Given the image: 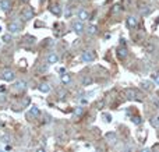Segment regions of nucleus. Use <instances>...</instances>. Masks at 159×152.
<instances>
[{"label":"nucleus","mask_w":159,"mask_h":152,"mask_svg":"<svg viewBox=\"0 0 159 152\" xmlns=\"http://www.w3.org/2000/svg\"><path fill=\"white\" fill-rule=\"evenodd\" d=\"M96 59V54L94 50H85V52L81 53V62L84 63H91Z\"/></svg>","instance_id":"1"},{"label":"nucleus","mask_w":159,"mask_h":152,"mask_svg":"<svg viewBox=\"0 0 159 152\" xmlns=\"http://www.w3.org/2000/svg\"><path fill=\"white\" fill-rule=\"evenodd\" d=\"M0 77H1V80H3V81L11 82V81H14V80H16V74H14V71H13V70L7 68V70H3V71H1Z\"/></svg>","instance_id":"2"},{"label":"nucleus","mask_w":159,"mask_h":152,"mask_svg":"<svg viewBox=\"0 0 159 152\" xmlns=\"http://www.w3.org/2000/svg\"><path fill=\"white\" fill-rule=\"evenodd\" d=\"M126 96H127V99H131V100H143V98H140L138 91L134 88L127 89V91H126Z\"/></svg>","instance_id":"3"},{"label":"nucleus","mask_w":159,"mask_h":152,"mask_svg":"<svg viewBox=\"0 0 159 152\" xmlns=\"http://www.w3.org/2000/svg\"><path fill=\"white\" fill-rule=\"evenodd\" d=\"M34 16H35V11H34L32 7H25V9L22 10V18L26 20V21H28V20H32Z\"/></svg>","instance_id":"4"},{"label":"nucleus","mask_w":159,"mask_h":152,"mask_svg":"<svg viewBox=\"0 0 159 152\" xmlns=\"http://www.w3.org/2000/svg\"><path fill=\"white\" fill-rule=\"evenodd\" d=\"M73 29H74V32L77 34V35H81V34L84 32V29H85L82 21H81V20H78V21L73 22Z\"/></svg>","instance_id":"5"},{"label":"nucleus","mask_w":159,"mask_h":152,"mask_svg":"<svg viewBox=\"0 0 159 152\" xmlns=\"http://www.w3.org/2000/svg\"><path fill=\"white\" fill-rule=\"evenodd\" d=\"M116 54H117V57L120 59V60H124V59H127V56H128L127 47H126V46H119V47H117Z\"/></svg>","instance_id":"6"},{"label":"nucleus","mask_w":159,"mask_h":152,"mask_svg":"<svg viewBox=\"0 0 159 152\" xmlns=\"http://www.w3.org/2000/svg\"><path fill=\"white\" fill-rule=\"evenodd\" d=\"M26 88H28V82L24 81V80H18L16 84H14V89L18 91V92H22V91H25Z\"/></svg>","instance_id":"7"},{"label":"nucleus","mask_w":159,"mask_h":152,"mask_svg":"<svg viewBox=\"0 0 159 152\" xmlns=\"http://www.w3.org/2000/svg\"><path fill=\"white\" fill-rule=\"evenodd\" d=\"M7 29L10 34H18V32L21 31V27L18 22H10L9 25H7Z\"/></svg>","instance_id":"8"},{"label":"nucleus","mask_w":159,"mask_h":152,"mask_svg":"<svg viewBox=\"0 0 159 152\" xmlns=\"http://www.w3.org/2000/svg\"><path fill=\"white\" fill-rule=\"evenodd\" d=\"M0 9L4 13H10L11 10V1L10 0H0Z\"/></svg>","instance_id":"9"},{"label":"nucleus","mask_w":159,"mask_h":152,"mask_svg":"<svg viewBox=\"0 0 159 152\" xmlns=\"http://www.w3.org/2000/svg\"><path fill=\"white\" fill-rule=\"evenodd\" d=\"M126 24L130 29H134V28H137L138 22H137V18L135 17H127V20H126Z\"/></svg>","instance_id":"10"},{"label":"nucleus","mask_w":159,"mask_h":152,"mask_svg":"<svg viewBox=\"0 0 159 152\" xmlns=\"http://www.w3.org/2000/svg\"><path fill=\"white\" fill-rule=\"evenodd\" d=\"M59 62V56L56 54V53H49L48 54V57H46V63L48 64H54V63H57Z\"/></svg>","instance_id":"11"},{"label":"nucleus","mask_w":159,"mask_h":152,"mask_svg":"<svg viewBox=\"0 0 159 152\" xmlns=\"http://www.w3.org/2000/svg\"><path fill=\"white\" fill-rule=\"evenodd\" d=\"M49 11L52 13L53 16H60V14H62V7L59 4H52L49 7Z\"/></svg>","instance_id":"12"},{"label":"nucleus","mask_w":159,"mask_h":152,"mask_svg":"<svg viewBox=\"0 0 159 152\" xmlns=\"http://www.w3.org/2000/svg\"><path fill=\"white\" fill-rule=\"evenodd\" d=\"M38 91L42 92V94H48L49 91H50V85L48 82H42V84L38 85Z\"/></svg>","instance_id":"13"},{"label":"nucleus","mask_w":159,"mask_h":152,"mask_svg":"<svg viewBox=\"0 0 159 152\" xmlns=\"http://www.w3.org/2000/svg\"><path fill=\"white\" fill-rule=\"evenodd\" d=\"M78 18L81 20V21H84V20H90V13L85 10V9H81V10L78 11Z\"/></svg>","instance_id":"14"},{"label":"nucleus","mask_w":159,"mask_h":152,"mask_svg":"<svg viewBox=\"0 0 159 152\" xmlns=\"http://www.w3.org/2000/svg\"><path fill=\"white\" fill-rule=\"evenodd\" d=\"M28 116L39 117V116H41V109H39L38 106H31V108H29V112H28Z\"/></svg>","instance_id":"15"},{"label":"nucleus","mask_w":159,"mask_h":152,"mask_svg":"<svg viewBox=\"0 0 159 152\" xmlns=\"http://www.w3.org/2000/svg\"><path fill=\"white\" fill-rule=\"evenodd\" d=\"M60 80H62V84L63 85H69L70 82H71V75L67 73L60 74Z\"/></svg>","instance_id":"16"},{"label":"nucleus","mask_w":159,"mask_h":152,"mask_svg":"<svg viewBox=\"0 0 159 152\" xmlns=\"http://www.w3.org/2000/svg\"><path fill=\"white\" fill-rule=\"evenodd\" d=\"M140 85H141V88H143L144 91H149V89H152V87H154L152 82H151V81H147V80H143Z\"/></svg>","instance_id":"17"},{"label":"nucleus","mask_w":159,"mask_h":152,"mask_svg":"<svg viewBox=\"0 0 159 152\" xmlns=\"http://www.w3.org/2000/svg\"><path fill=\"white\" fill-rule=\"evenodd\" d=\"M151 10H152V7H149V6H141V7H140V13H141L143 16H147V14H149V13H151Z\"/></svg>","instance_id":"18"},{"label":"nucleus","mask_w":159,"mask_h":152,"mask_svg":"<svg viewBox=\"0 0 159 152\" xmlns=\"http://www.w3.org/2000/svg\"><path fill=\"white\" fill-rule=\"evenodd\" d=\"M87 32H88L90 35H95L96 32H98V27H96L95 24H91V25L87 28Z\"/></svg>","instance_id":"19"},{"label":"nucleus","mask_w":159,"mask_h":152,"mask_svg":"<svg viewBox=\"0 0 159 152\" xmlns=\"http://www.w3.org/2000/svg\"><path fill=\"white\" fill-rule=\"evenodd\" d=\"M105 138L109 142H112V144H115V141H116V134L115 133H107L105 136Z\"/></svg>","instance_id":"20"},{"label":"nucleus","mask_w":159,"mask_h":152,"mask_svg":"<svg viewBox=\"0 0 159 152\" xmlns=\"http://www.w3.org/2000/svg\"><path fill=\"white\" fill-rule=\"evenodd\" d=\"M92 82H94V78H92V77H84V78L81 80V85H91L92 84Z\"/></svg>","instance_id":"21"},{"label":"nucleus","mask_w":159,"mask_h":152,"mask_svg":"<svg viewBox=\"0 0 159 152\" xmlns=\"http://www.w3.org/2000/svg\"><path fill=\"white\" fill-rule=\"evenodd\" d=\"M82 113H84V108L82 106H77L74 109V116H77V117L78 116H82Z\"/></svg>","instance_id":"22"},{"label":"nucleus","mask_w":159,"mask_h":152,"mask_svg":"<svg viewBox=\"0 0 159 152\" xmlns=\"http://www.w3.org/2000/svg\"><path fill=\"white\" fill-rule=\"evenodd\" d=\"M102 117H103V120H105L106 123H112V120H113V117H112L110 113H103Z\"/></svg>","instance_id":"23"},{"label":"nucleus","mask_w":159,"mask_h":152,"mask_svg":"<svg viewBox=\"0 0 159 152\" xmlns=\"http://www.w3.org/2000/svg\"><path fill=\"white\" fill-rule=\"evenodd\" d=\"M48 66L49 64L48 63H45V64H42V66H39V67H38V71H39V73L42 74V73H46V71H48Z\"/></svg>","instance_id":"24"},{"label":"nucleus","mask_w":159,"mask_h":152,"mask_svg":"<svg viewBox=\"0 0 159 152\" xmlns=\"http://www.w3.org/2000/svg\"><path fill=\"white\" fill-rule=\"evenodd\" d=\"M131 121L134 123V124H141V123H143V119H141L140 116H132Z\"/></svg>","instance_id":"25"},{"label":"nucleus","mask_w":159,"mask_h":152,"mask_svg":"<svg viewBox=\"0 0 159 152\" xmlns=\"http://www.w3.org/2000/svg\"><path fill=\"white\" fill-rule=\"evenodd\" d=\"M64 17H66V18H70V17H71V7H70V6L66 7V10H64Z\"/></svg>","instance_id":"26"},{"label":"nucleus","mask_w":159,"mask_h":152,"mask_svg":"<svg viewBox=\"0 0 159 152\" xmlns=\"http://www.w3.org/2000/svg\"><path fill=\"white\" fill-rule=\"evenodd\" d=\"M120 11H122V6H119V4L113 6V9H112V13H113V14H117V13H120Z\"/></svg>","instance_id":"27"},{"label":"nucleus","mask_w":159,"mask_h":152,"mask_svg":"<svg viewBox=\"0 0 159 152\" xmlns=\"http://www.w3.org/2000/svg\"><path fill=\"white\" fill-rule=\"evenodd\" d=\"M3 42H6V43L11 42V34H4L3 35Z\"/></svg>","instance_id":"28"},{"label":"nucleus","mask_w":159,"mask_h":152,"mask_svg":"<svg viewBox=\"0 0 159 152\" xmlns=\"http://www.w3.org/2000/svg\"><path fill=\"white\" fill-rule=\"evenodd\" d=\"M59 98L60 99H63V98H66V95H67V91H64V89H59Z\"/></svg>","instance_id":"29"},{"label":"nucleus","mask_w":159,"mask_h":152,"mask_svg":"<svg viewBox=\"0 0 159 152\" xmlns=\"http://www.w3.org/2000/svg\"><path fill=\"white\" fill-rule=\"evenodd\" d=\"M152 80H154L155 82L159 85V73H154V74H152Z\"/></svg>","instance_id":"30"},{"label":"nucleus","mask_w":159,"mask_h":152,"mask_svg":"<svg viewBox=\"0 0 159 152\" xmlns=\"http://www.w3.org/2000/svg\"><path fill=\"white\" fill-rule=\"evenodd\" d=\"M103 106H105V100H99L98 103H96V108L101 110V109H103Z\"/></svg>","instance_id":"31"},{"label":"nucleus","mask_w":159,"mask_h":152,"mask_svg":"<svg viewBox=\"0 0 159 152\" xmlns=\"http://www.w3.org/2000/svg\"><path fill=\"white\" fill-rule=\"evenodd\" d=\"M80 102H81V105H87L88 103V100L85 99V98H80Z\"/></svg>","instance_id":"32"},{"label":"nucleus","mask_w":159,"mask_h":152,"mask_svg":"<svg viewBox=\"0 0 159 152\" xmlns=\"http://www.w3.org/2000/svg\"><path fill=\"white\" fill-rule=\"evenodd\" d=\"M9 140H10V137H9V136H4V137H3V142H9Z\"/></svg>","instance_id":"33"},{"label":"nucleus","mask_w":159,"mask_h":152,"mask_svg":"<svg viewBox=\"0 0 159 152\" xmlns=\"http://www.w3.org/2000/svg\"><path fill=\"white\" fill-rule=\"evenodd\" d=\"M59 73H60V74H64V73H66V68H64V67L59 68Z\"/></svg>","instance_id":"34"},{"label":"nucleus","mask_w":159,"mask_h":152,"mask_svg":"<svg viewBox=\"0 0 159 152\" xmlns=\"http://www.w3.org/2000/svg\"><path fill=\"white\" fill-rule=\"evenodd\" d=\"M120 45H122V46H126V39H120Z\"/></svg>","instance_id":"35"},{"label":"nucleus","mask_w":159,"mask_h":152,"mask_svg":"<svg viewBox=\"0 0 159 152\" xmlns=\"http://www.w3.org/2000/svg\"><path fill=\"white\" fill-rule=\"evenodd\" d=\"M154 49H155V46H154V45H151V43H149V45H148V50H154Z\"/></svg>","instance_id":"36"},{"label":"nucleus","mask_w":159,"mask_h":152,"mask_svg":"<svg viewBox=\"0 0 159 152\" xmlns=\"http://www.w3.org/2000/svg\"><path fill=\"white\" fill-rule=\"evenodd\" d=\"M22 3H28V1H29V0H21Z\"/></svg>","instance_id":"37"},{"label":"nucleus","mask_w":159,"mask_h":152,"mask_svg":"<svg viewBox=\"0 0 159 152\" xmlns=\"http://www.w3.org/2000/svg\"><path fill=\"white\" fill-rule=\"evenodd\" d=\"M156 121H158V124H159V116H158V120H156Z\"/></svg>","instance_id":"38"}]
</instances>
